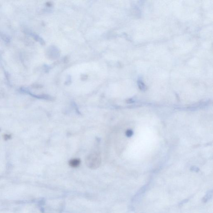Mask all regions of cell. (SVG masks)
Returning <instances> with one entry per match:
<instances>
[{"label":"cell","instance_id":"cell-1","mask_svg":"<svg viewBox=\"0 0 213 213\" xmlns=\"http://www.w3.org/2000/svg\"><path fill=\"white\" fill-rule=\"evenodd\" d=\"M86 161L88 167L91 169L97 168L100 164V159L96 154H91L88 156Z\"/></svg>","mask_w":213,"mask_h":213},{"label":"cell","instance_id":"cell-2","mask_svg":"<svg viewBox=\"0 0 213 213\" xmlns=\"http://www.w3.org/2000/svg\"><path fill=\"white\" fill-rule=\"evenodd\" d=\"M81 161L79 159H72L70 161L69 165L72 167H77L80 165Z\"/></svg>","mask_w":213,"mask_h":213},{"label":"cell","instance_id":"cell-3","mask_svg":"<svg viewBox=\"0 0 213 213\" xmlns=\"http://www.w3.org/2000/svg\"><path fill=\"white\" fill-rule=\"evenodd\" d=\"M138 85L139 89L142 91H145L146 89V87L144 83L141 80L138 81Z\"/></svg>","mask_w":213,"mask_h":213},{"label":"cell","instance_id":"cell-4","mask_svg":"<svg viewBox=\"0 0 213 213\" xmlns=\"http://www.w3.org/2000/svg\"><path fill=\"white\" fill-rule=\"evenodd\" d=\"M133 132L131 130H128L126 132V135L128 137H131L132 135Z\"/></svg>","mask_w":213,"mask_h":213}]
</instances>
